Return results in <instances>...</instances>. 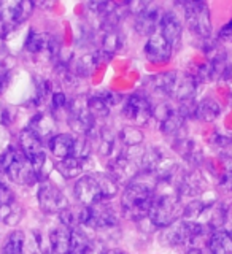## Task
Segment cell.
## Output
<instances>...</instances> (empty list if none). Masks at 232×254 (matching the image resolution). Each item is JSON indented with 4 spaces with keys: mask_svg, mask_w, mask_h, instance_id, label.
<instances>
[{
    "mask_svg": "<svg viewBox=\"0 0 232 254\" xmlns=\"http://www.w3.org/2000/svg\"><path fill=\"white\" fill-rule=\"evenodd\" d=\"M157 178H145L137 177L132 183H129L123 192L121 205L123 210L129 218L143 221L148 219L150 210L155 202V186Z\"/></svg>",
    "mask_w": 232,
    "mask_h": 254,
    "instance_id": "1",
    "label": "cell"
},
{
    "mask_svg": "<svg viewBox=\"0 0 232 254\" xmlns=\"http://www.w3.org/2000/svg\"><path fill=\"white\" fill-rule=\"evenodd\" d=\"M75 198L89 206L99 202H105L118 194V183L107 173H87L75 183Z\"/></svg>",
    "mask_w": 232,
    "mask_h": 254,
    "instance_id": "2",
    "label": "cell"
},
{
    "mask_svg": "<svg viewBox=\"0 0 232 254\" xmlns=\"http://www.w3.org/2000/svg\"><path fill=\"white\" fill-rule=\"evenodd\" d=\"M0 170L16 185H32L37 181V175L32 169L29 159L21 149L6 148L0 156Z\"/></svg>",
    "mask_w": 232,
    "mask_h": 254,
    "instance_id": "3",
    "label": "cell"
},
{
    "mask_svg": "<svg viewBox=\"0 0 232 254\" xmlns=\"http://www.w3.org/2000/svg\"><path fill=\"white\" fill-rule=\"evenodd\" d=\"M183 214V206L177 194H165L155 198L148 219L155 227H169Z\"/></svg>",
    "mask_w": 232,
    "mask_h": 254,
    "instance_id": "4",
    "label": "cell"
},
{
    "mask_svg": "<svg viewBox=\"0 0 232 254\" xmlns=\"http://www.w3.org/2000/svg\"><path fill=\"white\" fill-rule=\"evenodd\" d=\"M69 124L77 133L87 135L95 127V119L89 111V97L84 94L77 95L69 102Z\"/></svg>",
    "mask_w": 232,
    "mask_h": 254,
    "instance_id": "5",
    "label": "cell"
},
{
    "mask_svg": "<svg viewBox=\"0 0 232 254\" xmlns=\"http://www.w3.org/2000/svg\"><path fill=\"white\" fill-rule=\"evenodd\" d=\"M185 8V19L189 30L199 38H209L212 32L210 10L204 2H186L183 3Z\"/></svg>",
    "mask_w": 232,
    "mask_h": 254,
    "instance_id": "6",
    "label": "cell"
},
{
    "mask_svg": "<svg viewBox=\"0 0 232 254\" xmlns=\"http://www.w3.org/2000/svg\"><path fill=\"white\" fill-rule=\"evenodd\" d=\"M38 205L42 211L45 213H62L69 206L67 197L64 195V192L59 189V186H56L53 181H42L38 188Z\"/></svg>",
    "mask_w": 232,
    "mask_h": 254,
    "instance_id": "7",
    "label": "cell"
},
{
    "mask_svg": "<svg viewBox=\"0 0 232 254\" xmlns=\"http://www.w3.org/2000/svg\"><path fill=\"white\" fill-rule=\"evenodd\" d=\"M123 113L126 119H129L131 123L135 124V127L147 126L151 121V118H153V107H151L148 99H145L143 95L134 94L129 95L124 102Z\"/></svg>",
    "mask_w": 232,
    "mask_h": 254,
    "instance_id": "8",
    "label": "cell"
},
{
    "mask_svg": "<svg viewBox=\"0 0 232 254\" xmlns=\"http://www.w3.org/2000/svg\"><path fill=\"white\" fill-rule=\"evenodd\" d=\"M110 177L113 178L118 185L119 183H132L140 173V161L134 159L131 156L119 154L108 165Z\"/></svg>",
    "mask_w": 232,
    "mask_h": 254,
    "instance_id": "9",
    "label": "cell"
},
{
    "mask_svg": "<svg viewBox=\"0 0 232 254\" xmlns=\"http://www.w3.org/2000/svg\"><path fill=\"white\" fill-rule=\"evenodd\" d=\"M26 50L30 54H37V56L45 54L50 59L59 58V54L62 51L58 38L51 34H45V32H40V34L30 32L29 38L26 40Z\"/></svg>",
    "mask_w": 232,
    "mask_h": 254,
    "instance_id": "10",
    "label": "cell"
},
{
    "mask_svg": "<svg viewBox=\"0 0 232 254\" xmlns=\"http://www.w3.org/2000/svg\"><path fill=\"white\" fill-rule=\"evenodd\" d=\"M116 222H118V218L115 211L103 202L86 206L83 226L91 227V229H108V227L116 226Z\"/></svg>",
    "mask_w": 232,
    "mask_h": 254,
    "instance_id": "11",
    "label": "cell"
},
{
    "mask_svg": "<svg viewBox=\"0 0 232 254\" xmlns=\"http://www.w3.org/2000/svg\"><path fill=\"white\" fill-rule=\"evenodd\" d=\"M35 3L30 0H19V2H2L0 3V13L3 18L10 22V26L14 29L19 24L26 22L32 13H34Z\"/></svg>",
    "mask_w": 232,
    "mask_h": 254,
    "instance_id": "12",
    "label": "cell"
},
{
    "mask_svg": "<svg viewBox=\"0 0 232 254\" xmlns=\"http://www.w3.org/2000/svg\"><path fill=\"white\" fill-rule=\"evenodd\" d=\"M173 46L167 42V40L159 34H153L145 45V54L150 62L155 64H164L172 58Z\"/></svg>",
    "mask_w": 232,
    "mask_h": 254,
    "instance_id": "13",
    "label": "cell"
},
{
    "mask_svg": "<svg viewBox=\"0 0 232 254\" xmlns=\"http://www.w3.org/2000/svg\"><path fill=\"white\" fill-rule=\"evenodd\" d=\"M196 91H197V78L196 76L186 75V73H183V75L177 73L170 95L173 99H177L178 102H186V100H194Z\"/></svg>",
    "mask_w": 232,
    "mask_h": 254,
    "instance_id": "14",
    "label": "cell"
},
{
    "mask_svg": "<svg viewBox=\"0 0 232 254\" xmlns=\"http://www.w3.org/2000/svg\"><path fill=\"white\" fill-rule=\"evenodd\" d=\"M75 145L77 138L70 133H59L54 135L50 140V151L54 157H58L59 161L72 157L75 154Z\"/></svg>",
    "mask_w": 232,
    "mask_h": 254,
    "instance_id": "15",
    "label": "cell"
},
{
    "mask_svg": "<svg viewBox=\"0 0 232 254\" xmlns=\"http://www.w3.org/2000/svg\"><path fill=\"white\" fill-rule=\"evenodd\" d=\"M159 34H161L172 46H175L181 38V22L178 16L169 11L164 13L161 22H159Z\"/></svg>",
    "mask_w": 232,
    "mask_h": 254,
    "instance_id": "16",
    "label": "cell"
},
{
    "mask_svg": "<svg viewBox=\"0 0 232 254\" xmlns=\"http://www.w3.org/2000/svg\"><path fill=\"white\" fill-rule=\"evenodd\" d=\"M162 14L159 11L157 6H148L145 11L137 16L135 19V30L139 32L140 35H153V32L161 22Z\"/></svg>",
    "mask_w": 232,
    "mask_h": 254,
    "instance_id": "17",
    "label": "cell"
},
{
    "mask_svg": "<svg viewBox=\"0 0 232 254\" xmlns=\"http://www.w3.org/2000/svg\"><path fill=\"white\" fill-rule=\"evenodd\" d=\"M29 129L34 132L40 140H46V138H53L54 135V119L53 115H48V113H38L32 118V121L29 124Z\"/></svg>",
    "mask_w": 232,
    "mask_h": 254,
    "instance_id": "18",
    "label": "cell"
},
{
    "mask_svg": "<svg viewBox=\"0 0 232 254\" xmlns=\"http://www.w3.org/2000/svg\"><path fill=\"white\" fill-rule=\"evenodd\" d=\"M121 45H123V37L116 30V27L113 26L103 27L102 38H100V54L113 56L121 50Z\"/></svg>",
    "mask_w": 232,
    "mask_h": 254,
    "instance_id": "19",
    "label": "cell"
},
{
    "mask_svg": "<svg viewBox=\"0 0 232 254\" xmlns=\"http://www.w3.org/2000/svg\"><path fill=\"white\" fill-rule=\"evenodd\" d=\"M50 243L56 254H69L70 253V240H72V230L66 226L53 229L50 234Z\"/></svg>",
    "mask_w": 232,
    "mask_h": 254,
    "instance_id": "20",
    "label": "cell"
},
{
    "mask_svg": "<svg viewBox=\"0 0 232 254\" xmlns=\"http://www.w3.org/2000/svg\"><path fill=\"white\" fill-rule=\"evenodd\" d=\"M210 254H232V235L228 230H215L209 237Z\"/></svg>",
    "mask_w": 232,
    "mask_h": 254,
    "instance_id": "21",
    "label": "cell"
},
{
    "mask_svg": "<svg viewBox=\"0 0 232 254\" xmlns=\"http://www.w3.org/2000/svg\"><path fill=\"white\" fill-rule=\"evenodd\" d=\"M86 162H87V159L72 156V157L64 159V161H59V164L56 165V169H58V172L62 175L64 178L75 180L83 173Z\"/></svg>",
    "mask_w": 232,
    "mask_h": 254,
    "instance_id": "22",
    "label": "cell"
},
{
    "mask_svg": "<svg viewBox=\"0 0 232 254\" xmlns=\"http://www.w3.org/2000/svg\"><path fill=\"white\" fill-rule=\"evenodd\" d=\"M84 213L86 206H67L62 213H59V219L62 222V226H66L70 230H77L79 226L84 224Z\"/></svg>",
    "mask_w": 232,
    "mask_h": 254,
    "instance_id": "23",
    "label": "cell"
},
{
    "mask_svg": "<svg viewBox=\"0 0 232 254\" xmlns=\"http://www.w3.org/2000/svg\"><path fill=\"white\" fill-rule=\"evenodd\" d=\"M99 58H100V53H89V54L81 56V58H78L74 62V73L79 78L89 76L95 70V67L99 65Z\"/></svg>",
    "mask_w": 232,
    "mask_h": 254,
    "instance_id": "24",
    "label": "cell"
},
{
    "mask_svg": "<svg viewBox=\"0 0 232 254\" xmlns=\"http://www.w3.org/2000/svg\"><path fill=\"white\" fill-rule=\"evenodd\" d=\"M185 118H181L178 115V111H173V113L165 119L164 123H161V130L164 135H167V137L173 138L175 141H178L181 138V132H183V127H185Z\"/></svg>",
    "mask_w": 232,
    "mask_h": 254,
    "instance_id": "25",
    "label": "cell"
},
{
    "mask_svg": "<svg viewBox=\"0 0 232 254\" xmlns=\"http://www.w3.org/2000/svg\"><path fill=\"white\" fill-rule=\"evenodd\" d=\"M19 145H21V151L26 154V157H30V156L38 154V153H42V151H43L42 149V140H40L37 135L29 129V127H27V129L21 130Z\"/></svg>",
    "mask_w": 232,
    "mask_h": 254,
    "instance_id": "26",
    "label": "cell"
},
{
    "mask_svg": "<svg viewBox=\"0 0 232 254\" xmlns=\"http://www.w3.org/2000/svg\"><path fill=\"white\" fill-rule=\"evenodd\" d=\"M220 116V105L217 100L213 99H204L197 103L196 118H199L204 123H212Z\"/></svg>",
    "mask_w": 232,
    "mask_h": 254,
    "instance_id": "27",
    "label": "cell"
},
{
    "mask_svg": "<svg viewBox=\"0 0 232 254\" xmlns=\"http://www.w3.org/2000/svg\"><path fill=\"white\" fill-rule=\"evenodd\" d=\"M175 149L189 162H197L199 159L202 157L201 149H199L196 143L191 141L189 138H181L178 141H175Z\"/></svg>",
    "mask_w": 232,
    "mask_h": 254,
    "instance_id": "28",
    "label": "cell"
},
{
    "mask_svg": "<svg viewBox=\"0 0 232 254\" xmlns=\"http://www.w3.org/2000/svg\"><path fill=\"white\" fill-rule=\"evenodd\" d=\"M24 243H26V235L21 230H14L6 237L3 245V254H24Z\"/></svg>",
    "mask_w": 232,
    "mask_h": 254,
    "instance_id": "29",
    "label": "cell"
},
{
    "mask_svg": "<svg viewBox=\"0 0 232 254\" xmlns=\"http://www.w3.org/2000/svg\"><path fill=\"white\" fill-rule=\"evenodd\" d=\"M119 140L129 148L137 146L143 141V132L135 126H126L124 129L119 132Z\"/></svg>",
    "mask_w": 232,
    "mask_h": 254,
    "instance_id": "30",
    "label": "cell"
},
{
    "mask_svg": "<svg viewBox=\"0 0 232 254\" xmlns=\"http://www.w3.org/2000/svg\"><path fill=\"white\" fill-rule=\"evenodd\" d=\"M89 111L91 115L94 116V119L97 121L99 118H107L108 113H110V107L105 103L102 97L99 95H95V97H91L89 99Z\"/></svg>",
    "mask_w": 232,
    "mask_h": 254,
    "instance_id": "31",
    "label": "cell"
},
{
    "mask_svg": "<svg viewBox=\"0 0 232 254\" xmlns=\"http://www.w3.org/2000/svg\"><path fill=\"white\" fill-rule=\"evenodd\" d=\"M50 107H51V115L58 113V111H62V110H69V103H67V99H66V94H64V92H53Z\"/></svg>",
    "mask_w": 232,
    "mask_h": 254,
    "instance_id": "32",
    "label": "cell"
},
{
    "mask_svg": "<svg viewBox=\"0 0 232 254\" xmlns=\"http://www.w3.org/2000/svg\"><path fill=\"white\" fill-rule=\"evenodd\" d=\"M218 38L221 40V42H225V43H232V19L221 27Z\"/></svg>",
    "mask_w": 232,
    "mask_h": 254,
    "instance_id": "33",
    "label": "cell"
},
{
    "mask_svg": "<svg viewBox=\"0 0 232 254\" xmlns=\"http://www.w3.org/2000/svg\"><path fill=\"white\" fill-rule=\"evenodd\" d=\"M13 30V27L10 26V22H8L5 18H3V14L0 13V38H5L10 32Z\"/></svg>",
    "mask_w": 232,
    "mask_h": 254,
    "instance_id": "34",
    "label": "cell"
},
{
    "mask_svg": "<svg viewBox=\"0 0 232 254\" xmlns=\"http://www.w3.org/2000/svg\"><path fill=\"white\" fill-rule=\"evenodd\" d=\"M221 186L226 190H232V167L226 170V173L221 178Z\"/></svg>",
    "mask_w": 232,
    "mask_h": 254,
    "instance_id": "35",
    "label": "cell"
},
{
    "mask_svg": "<svg viewBox=\"0 0 232 254\" xmlns=\"http://www.w3.org/2000/svg\"><path fill=\"white\" fill-rule=\"evenodd\" d=\"M10 119H11L10 111H8L6 108H3V107H0V124L6 126L8 123H10Z\"/></svg>",
    "mask_w": 232,
    "mask_h": 254,
    "instance_id": "36",
    "label": "cell"
},
{
    "mask_svg": "<svg viewBox=\"0 0 232 254\" xmlns=\"http://www.w3.org/2000/svg\"><path fill=\"white\" fill-rule=\"evenodd\" d=\"M105 254H127V253H126V251H123V250H119V248H113V250L105 251Z\"/></svg>",
    "mask_w": 232,
    "mask_h": 254,
    "instance_id": "37",
    "label": "cell"
},
{
    "mask_svg": "<svg viewBox=\"0 0 232 254\" xmlns=\"http://www.w3.org/2000/svg\"><path fill=\"white\" fill-rule=\"evenodd\" d=\"M188 254H205L201 248H193V250H189Z\"/></svg>",
    "mask_w": 232,
    "mask_h": 254,
    "instance_id": "38",
    "label": "cell"
}]
</instances>
